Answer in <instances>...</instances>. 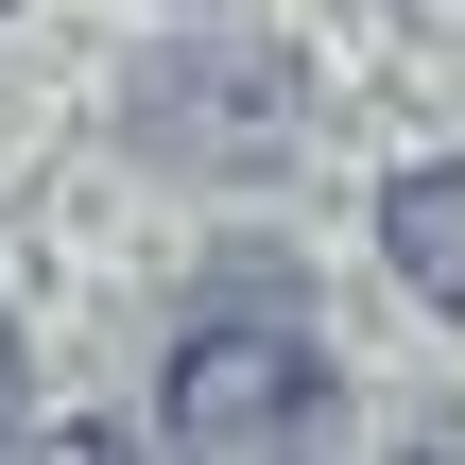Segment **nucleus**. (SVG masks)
<instances>
[{
    "mask_svg": "<svg viewBox=\"0 0 465 465\" xmlns=\"http://www.w3.org/2000/svg\"><path fill=\"white\" fill-rule=\"evenodd\" d=\"M155 431L207 465H259V449H311L345 431V380H328V311L293 259H224L190 311H173V362H155Z\"/></svg>",
    "mask_w": 465,
    "mask_h": 465,
    "instance_id": "1",
    "label": "nucleus"
},
{
    "mask_svg": "<svg viewBox=\"0 0 465 465\" xmlns=\"http://www.w3.org/2000/svg\"><path fill=\"white\" fill-rule=\"evenodd\" d=\"M293 69L276 52H155L138 69V104H121V138L138 155H173V173H276L293 155Z\"/></svg>",
    "mask_w": 465,
    "mask_h": 465,
    "instance_id": "2",
    "label": "nucleus"
},
{
    "mask_svg": "<svg viewBox=\"0 0 465 465\" xmlns=\"http://www.w3.org/2000/svg\"><path fill=\"white\" fill-rule=\"evenodd\" d=\"M380 259H397L414 311H449V328H465V155H414V173L380 190Z\"/></svg>",
    "mask_w": 465,
    "mask_h": 465,
    "instance_id": "3",
    "label": "nucleus"
},
{
    "mask_svg": "<svg viewBox=\"0 0 465 465\" xmlns=\"http://www.w3.org/2000/svg\"><path fill=\"white\" fill-rule=\"evenodd\" d=\"M17 431H35V345L0 328V449H17Z\"/></svg>",
    "mask_w": 465,
    "mask_h": 465,
    "instance_id": "4",
    "label": "nucleus"
}]
</instances>
